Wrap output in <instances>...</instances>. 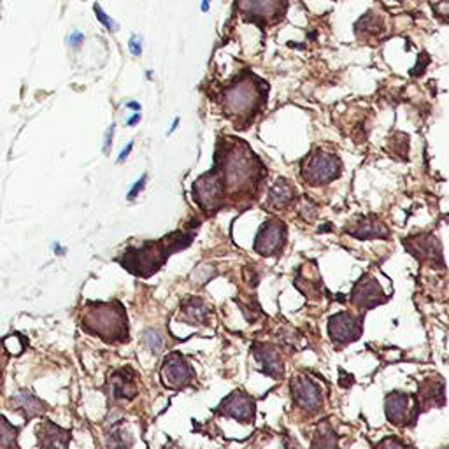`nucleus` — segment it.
Instances as JSON below:
<instances>
[{
    "label": "nucleus",
    "mask_w": 449,
    "mask_h": 449,
    "mask_svg": "<svg viewBox=\"0 0 449 449\" xmlns=\"http://www.w3.org/2000/svg\"><path fill=\"white\" fill-rule=\"evenodd\" d=\"M146 179H148V178H146V175H142V178L139 179L137 183H135V187H133V188H132V191H130V193H128V198H130V200H132V198H135V195H137L139 191H141L142 188H144Z\"/></svg>",
    "instance_id": "31"
},
{
    "label": "nucleus",
    "mask_w": 449,
    "mask_h": 449,
    "mask_svg": "<svg viewBox=\"0 0 449 449\" xmlns=\"http://www.w3.org/2000/svg\"><path fill=\"white\" fill-rule=\"evenodd\" d=\"M260 104V88L256 83L244 79L229 88L224 93V111L233 118H244L246 115H255Z\"/></svg>",
    "instance_id": "3"
},
{
    "label": "nucleus",
    "mask_w": 449,
    "mask_h": 449,
    "mask_svg": "<svg viewBox=\"0 0 449 449\" xmlns=\"http://www.w3.org/2000/svg\"><path fill=\"white\" fill-rule=\"evenodd\" d=\"M16 446V430L15 426L6 418L0 416V448L11 449Z\"/></svg>",
    "instance_id": "23"
},
{
    "label": "nucleus",
    "mask_w": 449,
    "mask_h": 449,
    "mask_svg": "<svg viewBox=\"0 0 449 449\" xmlns=\"http://www.w3.org/2000/svg\"><path fill=\"white\" fill-rule=\"evenodd\" d=\"M39 446L42 449H67L69 446V432L61 430L51 421H44L37 428Z\"/></svg>",
    "instance_id": "15"
},
{
    "label": "nucleus",
    "mask_w": 449,
    "mask_h": 449,
    "mask_svg": "<svg viewBox=\"0 0 449 449\" xmlns=\"http://www.w3.org/2000/svg\"><path fill=\"white\" fill-rule=\"evenodd\" d=\"M218 412L221 416L237 419L239 423H251L255 418V402L246 393L233 392L221 402Z\"/></svg>",
    "instance_id": "10"
},
{
    "label": "nucleus",
    "mask_w": 449,
    "mask_h": 449,
    "mask_svg": "<svg viewBox=\"0 0 449 449\" xmlns=\"http://www.w3.org/2000/svg\"><path fill=\"white\" fill-rule=\"evenodd\" d=\"M111 395L115 399H133L137 395V386L133 383L132 370L116 372L111 379Z\"/></svg>",
    "instance_id": "18"
},
{
    "label": "nucleus",
    "mask_w": 449,
    "mask_h": 449,
    "mask_svg": "<svg viewBox=\"0 0 449 449\" xmlns=\"http://www.w3.org/2000/svg\"><path fill=\"white\" fill-rule=\"evenodd\" d=\"M202 9H204V11H207V9H209V0H206V2L202 4Z\"/></svg>",
    "instance_id": "38"
},
{
    "label": "nucleus",
    "mask_w": 449,
    "mask_h": 449,
    "mask_svg": "<svg viewBox=\"0 0 449 449\" xmlns=\"http://www.w3.org/2000/svg\"><path fill=\"white\" fill-rule=\"evenodd\" d=\"M376 449H409V448L405 444H402L400 441H397V439H386V441L381 442Z\"/></svg>",
    "instance_id": "29"
},
{
    "label": "nucleus",
    "mask_w": 449,
    "mask_h": 449,
    "mask_svg": "<svg viewBox=\"0 0 449 449\" xmlns=\"http://www.w3.org/2000/svg\"><path fill=\"white\" fill-rule=\"evenodd\" d=\"M12 408L18 409V411H21V412H25V416H27V418H34V416L41 414L46 405H44V403H42L37 397L32 395V393L21 392V393H18L16 397H12Z\"/></svg>",
    "instance_id": "20"
},
{
    "label": "nucleus",
    "mask_w": 449,
    "mask_h": 449,
    "mask_svg": "<svg viewBox=\"0 0 449 449\" xmlns=\"http://www.w3.org/2000/svg\"><path fill=\"white\" fill-rule=\"evenodd\" d=\"M341 160L335 155L328 153H316L311 155L304 164V179L312 187L327 184L341 175Z\"/></svg>",
    "instance_id": "4"
},
{
    "label": "nucleus",
    "mask_w": 449,
    "mask_h": 449,
    "mask_svg": "<svg viewBox=\"0 0 449 449\" xmlns=\"http://www.w3.org/2000/svg\"><path fill=\"white\" fill-rule=\"evenodd\" d=\"M416 403H418L416 412L444 405V381L441 377H428V379L423 381Z\"/></svg>",
    "instance_id": "12"
},
{
    "label": "nucleus",
    "mask_w": 449,
    "mask_h": 449,
    "mask_svg": "<svg viewBox=\"0 0 449 449\" xmlns=\"http://www.w3.org/2000/svg\"><path fill=\"white\" fill-rule=\"evenodd\" d=\"M294 187L288 181H285V179H279L278 183L269 191V206L276 207V209H285V207H288L294 202Z\"/></svg>",
    "instance_id": "19"
},
{
    "label": "nucleus",
    "mask_w": 449,
    "mask_h": 449,
    "mask_svg": "<svg viewBox=\"0 0 449 449\" xmlns=\"http://www.w3.org/2000/svg\"><path fill=\"white\" fill-rule=\"evenodd\" d=\"M83 327L99 335L106 343H123L128 339V321L120 304H90L84 311Z\"/></svg>",
    "instance_id": "2"
},
{
    "label": "nucleus",
    "mask_w": 449,
    "mask_h": 449,
    "mask_svg": "<svg viewBox=\"0 0 449 449\" xmlns=\"http://www.w3.org/2000/svg\"><path fill=\"white\" fill-rule=\"evenodd\" d=\"M328 335L337 344H350L362 335V321L350 312H339L328 321Z\"/></svg>",
    "instance_id": "7"
},
{
    "label": "nucleus",
    "mask_w": 449,
    "mask_h": 449,
    "mask_svg": "<svg viewBox=\"0 0 449 449\" xmlns=\"http://www.w3.org/2000/svg\"><path fill=\"white\" fill-rule=\"evenodd\" d=\"M126 107H128V109H133V111H141V106H139L137 102H128L126 104Z\"/></svg>",
    "instance_id": "36"
},
{
    "label": "nucleus",
    "mask_w": 449,
    "mask_h": 449,
    "mask_svg": "<svg viewBox=\"0 0 449 449\" xmlns=\"http://www.w3.org/2000/svg\"><path fill=\"white\" fill-rule=\"evenodd\" d=\"M432 8H434V12L437 18H441L446 23H449V0H439Z\"/></svg>",
    "instance_id": "26"
},
{
    "label": "nucleus",
    "mask_w": 449,
    "mask_h": 449,
    "mask_svg": "<svg viewBox=\"0 0 449 449\" xmlns=\"http://www.w3.org/2000/svg\"><path fill=\"white\" fill-rule=\"evenodd\" d=\"M115 123H113V125L109 126V130H107V133H106V144H104V151H109V148H111V142H113V135H115Z\"/></svg>",
    "instance_id": "33"
},
{
    "label": "nucleus",
    "mask_w": 449,
    "mask_h": 449,
    "mask_svg": "<svg viewBox=\"0 0 449 449\" xmlns=\"http://www.w3.org/2000/svg\"><path fill=\"white\" fill-rule=\"evenodd\" d=\"M347 233L356 239H385L388 237V229L376 218H363L354 227L347 229Z\"/></svg>",
    "instance_id": "16"
},
{
    "label": "nucleus",
    "mask_w": 449,
    "mask_h": 449,
    "mask_svg": "<svg viewBox=\"0 0 449 449\" xmlns=\"http://www.w3.org/2000/svg\"><path fill=\"white\" fill-rule=\"evenodd\" d=\"M132 148H133V142H130V144L126 146V148L123 149L122 153H120V156H118V164H123V162H125V158H126V156L130 155V151H132Z\"/></svg>",
    "instance_id": "34"
},
{
    "label": "nucleus",
    "mask_w": 449,
    "mask_h": 449,
    "mask_svg": "<svg viewBox=\"0 0 449 449\" xmlns=\"http://www.w3.org/2000/svg\"><path fill=\"white\" fill-rule=\"evenodd\" d=\"M311 449H339V444H337V435L332 430V426L323 423V425L318 426L316 434H314V439H312Z\"/></svg>",
    "instance_id": "22"
},
{
    "label": "nucleus",
    "mask_w": 449,
    "mask_h": 449,
    "mask_svg": "<svg viewBox=\"0 0 449 449\" xmlns=\"http://www.w3.org/2000/svg\"><path fill=\"white\" fill-rule=\"evenodd\" d=\"M190 240L191 237L184 233H174L158 242L146 244L141 249H128L122 258V263L135 276H151L171 253L187 248Z\"/></svg>",
    "instance_id": "1"
},
{
    "label": "nucleus",
    "mask_w": 449,
    "mask_h": 449,
    "mask_svg": "<svg viewBox=\"0 0 449 449\" xmlns=\"http://www.w3.org/2000/svg\"><path fill=\"white\" fill-rule=\"evenodd\" d=\"M137 122H141V113H135V115H133L132 118H128V122H126V125L133 126Z\"/></svg>",
    "instance_id": "35"
},
{
    "label": "nucleus",
    "mask_w": 449,
    "mask_h": 449,
    "mask_svg": "<svg viewBox=\"0 0 449 449\" xmlns=\"http://www.w3.org/2000/svg\"><path fill=\"white\" fill-rule=\"evenodd\" d=\"M255 356L260 363H262V372L267 376L274 377V379H281L285 376V363L276 347L269 346V344H260L255 346Z\"/></svg>",
    "instance_id": "14"
},
{
    "label": "nucleus",
    "mask_w": 449,
    "mask_h": 449,
    "mask_svg": "<svg viewBox=\"0 0 449 449\" xmlns=\"http://www.w3.org/2000/svg\"><path fill=\"white\" fill-rule=\"evenodd\" d=\"M93 9H95L97 19H99L100 23H102V25H104V27H106V28H107V30H118V25H116V23H113V21H111V18H109V16H107V15H106V12H104V11H102V8H100V6H99V4H95V8H93Z\"/></svg>",
    "instance_id": "28"
},
{
    "label": "nucleus",
    "mask_w": 449,
    "mask_h": 449,
    "mask_svg": "<svg viewBox=\"0 0 449 449\" xmlns=\"http://www.w3.org/2000/svg\"><path fill=\"white\" fill-rule=\"evenodd\" d=\"M286 449H300V448H298V444L295 441H289L288 444H286Z\"/></svg>",
    "instance_id": "37"
},
{
    "label": "nucleus",
    "mask_w": 449,
    "mask_h": 449,
    "mask_svg": "<svg viewBox=\"0 0 449 449\" xmlns=\"http://www.w3.org/2000/svg\"><path fill=\"white\" fill-rule=\"evenodd\" d=\"M405 246L416 258H419V262H430L432 265L444 267V256H442L441 242L437 240V237L423 233V236H416L405 240Z\"/></svg>",
    "instance_id": "9"
},
{
    "label": "nucleus",
    "mask_w": 449,
    "mask_h": 449,
    "mask_svg": "<svg viewBox=\"0 0 449 449\" xmlns=\"http://www.w3.org/2000/svg\"><path fill=\"white\" fill-rule=\"evenodd\" d=\"M351 298H353V304L360 309L376 307V305L383 304V302L386 300L379 283L374 278H369V276H363V278L356 283Z\"/></svg>",
    "instance_id": "11"
},
{
    "label": "nucleus",
    "mask_w": 449,
    "mask_h": 449,
    "mask_svg": "<svg viewBox=\"0 0 449 449\" xmlns=\"http://www.w3.org/2000/svg\"><path fill=\"white\" fill-rule=\"evenodd\" d=\"M292 395L298 408L307 412L320 411L321 403H323L320 386L309 376H297L292 381Z\"/></svg>",
    "instance_id": "6"
},
{
    "label": "nucleus",
    "mask_w": 449,
    "mask_h": 449,
    "mask_svg": "<svg viewBox=\"0 0 449 449\" xmlns=\"http://www.w3.org/2000/svg\"><path fill=\"white\" fill-rule=\"evenodd\" d=\"M237 4L244 15L265 19L278 12L281 0H237Z\"/></svg>",
    "instance_id": "17"
},
{
    "label": "nucleus",
    "mask_w": 449,
    "mask_h": 449,
    "mask_svg": "<svg viewBox=\"0 0 449 449\" xmlns=\"http://www.w3.org/2000/svg\"><path fill=\"white\" fill-rule=\"evenodd\" d=\"M214 276V269L209 265H200L197 271L193 272V279L198 283H206L207 279H211Z\"/></svg>",
    "instance_id": "27"
},
{
    "label": "nucleus",
    "mask_w": 449,
    "mask_h": 449,
    "mask_svg": "<svg viewBox=\"0 0 449 449\" xmlns=\"http://www.w3.org/2000/svg\"><path fill=\"white\" fill-rule=\"evenodd\" d=\"M83 41H84V35L81 34V32H73V34L69 35V44H70V46L77 48Z\"/></svg>",
    "instance_id": "32"
},
{
    "label": "nucleus",
    "mask_w": 449,
    "mask_h": 449,
    "mask_svg": "<svg viewBox=\"0 0 449 449\" xmlns=\"http://www.w3.org/2000/svg\"><path fill=\"white\" fill-rule=\"evenodd\" d=\"M411 395L402 392H392L386 397L385 412L392 425H403L409 418H414V411H411Z\"/></svg>",
    "instance_id": "13"
},
{
    "label": "nucleus",
    "mask_w": 449,
    "mask_h": 449,
    "mask_svg": "<svg viewBox=\"0 0 449 449\" xmlns=\"http://www.w3.org/2000/svg\"><path fill=\"white\" fill-rule=\"evenodd\" d=\"M207 314H209V309H207L206 302L202 298H188L183 304V320L188 321V323L202 325L206 321Z\"/></svg>",
    "instance_id": "21"
},
{
    "label": "nucleus",
    "mask_w": 449,
    "mask_h": 449,
    "mask_svg": "<svg viewBox=\"0 0 449 449\" xmlns=\"http://www.w3.org/2000/svg\"><path fill=\"white\" fill-rule=\"evenodd\" d=\"M193 379V370L183 354L172 353L162 367V381L167 388H184Z\"/></svg>",
    "instance_id": "8"
},
{
    "label": "nucleus",
    "mask_w": 449,
    "mask_h": 449,
    "mask_svg": "<svg viewBox=\"0 0 449 449\" xmlns=\"http://www.w3.org/2000/svg\"><path fill=\"white\" fill-rule=\"evenodd\" d=\"M107 449H128V444H126V439L120 425L113 426V430L107 437Z\"/></svg>",
    "instance_id": "24"
},
{
    "label": "nucleus",
    "mask_w": 449,
    "mask_h": 449,
    "mask_svg": "<svg viewBox=\"0 0 449 449\" xmlns=\"http://www.w3.org/2000/svg\"><path fill=\"white\" fill-rule=\"evenodd\" d=\"M286 240V227L278 220H269L260 227L255 239V249L262 256L278 255Z\"/></svg>",
    "instance_id": "5"
},
{
    "label": "nucleus",
    "mask_w": 449,
    "mask_h": 449,
    "mask_svg": "<svg viewBox=\"0 0 449 449\" xmlns=\"http://www.w3.org/2000/svg\"><path fill=\"white\" fill-rule=\"evenodd\" d=\"M142 341H144V346L148 347L149 351H153V353H158V351H162V347H164V339H162V335L156 330L144 332Z\"/></svg>",
    "instance_id": "25"
},
{
    "label": "nucleus",
    "mask_w": 449,
    "mask_h": 449,
    "mask_svg": "<svg viewBox=\"0 0 449 449\" xmlns=\"http://www.w3.org/2000/svg\"><path fill=\"white\" fill-rule=\"evenodd\" d=\"M128 48H130V53H132L133 57H141V53H142L141 39L133 35V37L130 39V42H128Z\"/></svg>",
    "instance_id": "30"
}]
</instances>
